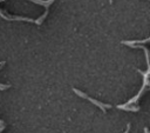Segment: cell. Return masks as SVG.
Listing matches in <instances>:
<instances>
[{
    "instance_id": "cell-8",
    "label": "cell",
    "mask_w": 150,
    "mask_h": 133,
    "mask_svg": "<svg viewBox=\"0 0 150 133\" xmlns=\"http://www.w3.org/2000/svg\"><path fill=\"white\" fill-rule=\"evenodd\" d=\"M4 64H5V62H4V61H2V62H0V68H1V67H2V66H4Z\"/></svg>"
},
{
    "instance_id": "cell-4",
    "label": "cell",
    "mask_w": 150,
    "mask_h": 133,
    "mask_svg": "<svg viewBox=\"0 0 150 133\" xmlns=\"http://www.w3.org/2000/svg\"><path fill=\"white\" fill-rule=\"evenodd\" d=\"M73 91H74V92H75V94H77L79 97H81V98H84V99L87 98V94L82 93V92H81L80 89H77V88H73Z\"/></svg>"
},
{
    "instance_id": "cell-7",
    "label": "cell",
    "mask_w": 150,
    "mask_h": 133,
    "mask_svg": "<svg viewBox=\"0 0 150 133\" xmlns=\"http://www.w3.org/2000/svg\"><path fill=\"white\" fill-rule=\"evenodd\" d=\"M144 133H149V131H148V128H146V127L144 128Z\"/></svg>"
},
{
    "instance_id": "cell-3",
    "label": "cell",
    "mask_w": 150,
    "mask_h": 133,
    "mask_svg": "<svg viewBox=\"0 0 150 133\" xmlns=\"http://www.w3.org/2000/svg\"><path fill=\"white\" fill-rule=\"evenodd\" d=\"M149 39H145V40H135V41H122V44L124 45H128V46H131V45H135V44H143V42H148Z\"/></svg>"
},
{
    "instance_id": "cell-1",
    "label": "cell",
    "mask_w": 150,
    "mask_h": 133,
    "mask_svg": "<svg viewBox=\"0 0 150 133\" xmlns=\"http://www.w3.org/2000/svg\"><path fill=\"white\" fill-rule=\"evenodd\" d=\"M86 99H88V100H89L90 102H93V104H95L96 106H98V107H100L101 109H103V111H104L105 108H110V107H111L110 105H104V104H102V102H100V101H97L96 99H93V98H90V97H88V95H87V98H86Z\"/></svg>"
},
{
    "instance_id": "cell-5",
    "label": "cell",
    "mask_w": 150,
    "mask_h": 133,
    "mask_svg": "<svg viewBox=\"0 0 150 133\" xmlns=\"http://www.w3.org/2000/svg\"><path fill=\"white\" fill-rule=\"evenodd\" d=\"M8 87H9V85H2V84H0V89H1V91L6 89V88H8Z\"/></svg>"
},
{
    "instance_id": "cell-2",
    "label": "cell",
    "mask_w": 150,
    "mask_h": 133,
    "mask_svg": "<svg viewBox=\"0 0 150 133\" xmlns=\"http://www.w3.org/2000/svg\"><path fill=\"white\" fill-rule=\"evenodd\" d=\"M117 108H120V109H125V111H132V112H138V109H139L138 106H129V105H127V104H124V105H118Z\"/></svg>"
},
{
    "instance_id": "cell-6",
    "label": "cell",
    "mask_w": 150,
    "mask_h": 133,
    "mask_svg": "<svg viewBox=\"0 0 150 133\" xmlns=\"http://www.w3.org/2000/svg\"><path fill=\"white\" fill-rule=\"evenodd\" d=\"M129 128H130V125H128V126H127V129H125V132H124V133H128V132H129Z\"/></svg>"
}]
</instances>
